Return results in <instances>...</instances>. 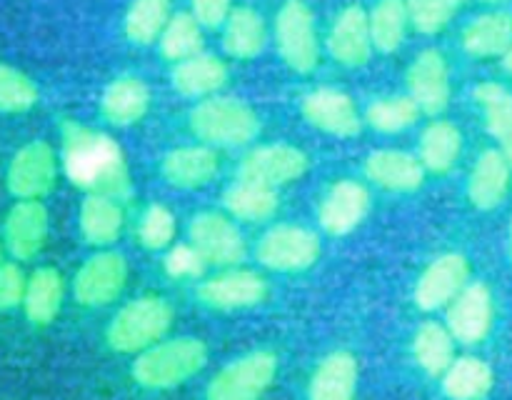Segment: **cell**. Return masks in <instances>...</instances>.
Masks as SVG:
<instances>
[{"label": "cell", "mask_w": 512, "mask_h": 400, "mask_svg": "<svg viewBox=\"0 0 512 400\" xmlns=\"http://www.w3.org/2000/svg\"><path fill=\"white\" fill-rule=\"evenodd\" d=\"M475 100L485 108L488 133L498 140L512 138V93L498 83H483L475 88Z\"/></svg>", "instance_id": "cell-38"}, {"label": "cell", "mask_w": 512, "mask_h": 400, "mask_svg": "<svg viewBox=\"0 0 512 400\" xmlns=\"http://www.w3.org/2000/svg\"><path fill=\"white\" fill-rule=\"evenodd\" d=\"M175 238V218L165 205L153 203L140 220V243L148 250H163Z\"/></svg>", "instance_id": "cell-40"}, {"label": "cell", "mask_w": 512, "mask_h": 400, "mask_svg": "<svg viewBox=\"0 0 512 400\" xmlns=\"http://www.w3.org/2000/svg\"><path fill=\"white\" fill-rule=\"evenodd\" d=\"M165 270L173 278H198L205 270V260L193 245H175L168 255H165Z\"/></svg>", "instance_id": "cell-42"}, {"label": "cell", "mask_w": 512, "mask_h": 400, "mask_svg": "<svg viewBox=\"0 0 512 400\" xmlns=\"http://www.w3.org/2000/svg\"><path fill=\"white\" fill-rule=\"evenodd\" d=\"M150 108V90L148 85L140 78H125L113 80V83L105 88L103 98H100V110H103L105 120H110L113 125L120 128H128V125L138 123Z\"/></svg>", "instance_id": "cell-24"}, {"label": "cell", "mask_w": 512, "mask_h": 400, "mask_svg": "<svg viewBox=\"0 0 512 400\" xmlns=\"http://www.w3.org/2000/svg\"><path fill=\"white\" fill-rule=\"evenodd\" d=\"M65 283L63 275L55 268H38L28 278V288H25L23 310L28 315L30 323L35 325H50L60 313L63 305Z\"/></svg>", "instance_id": "cell-26"}, {"label": "cell", "mask_w": 512, "mask_h": 400, "mask_svg": "<svg viewBox=\"0 0 512 400\" xmlns=\"http://www.w3.org/2000/svg\"><path fill=\"white\" fill-rule=\"evenodd\" d=\"M173 325V308L158 295H143L118 310L108 328L110 348L118 353H143L160 343Z\"/></svg>", "instance_id": "cell-4"}, {"label": "cell", "mask_w": 512, "mask_h": 400, "mask_svg": "<svg viewBox=\"0 0 512 400\" xmlns=\"http://www.w3.org/2000/svg\"><path fill=\"white\" fill-rule=\"evenodd\" d=\"M503 68L508 70V73L512 75V45H510V50H508V53L503 55Z\"/></svg>", "instance_id": "cell-46"}, {"label": "cell", "mask_w": 512, "mask_h": 400, "mask_svg": "<svg viewBox=\"0 0 512 400\" xmlns=\"http://www.w3.org/2000/svg\"><path fill=\"white\" fill-rule=\"evenodd\" d=\"M163 175L175 188H203L218 175V155L213 148L193 145V148H178L165 155Z\"/></svg>", "instance_id": "cell-22"}, {"label": "cell", "mask_w": 512, "mask_h": 400, "mask_svg": "<svg viewBox=\"0 0 512 400\" xmlns=\"http://www.w3.org/2000/svg\"><path fill=\"white\" fill-rule=\"evenodd\" d=\"M278 360L268 350H255L225 365L208 385V400H258L273 385Z\"/></svg>", "instance_id": "cell-5"}, {"label": "cell", "mask_w": 512, "mask_h": 400, "mask_svg": "<svg viewBox=\"0 0 512 400\" xmlns=\"http://www.w3.org/2000/svg\"><path fill=\"white\" fill-rule=\"evenodd\" d=\"M203 25L195 20L193 13H178L168 20L163 35H160V50L168 60H188L203 53Z\"/></svg>", "instance_id": "cell-36"}, {"label": "cell", "mask_w": 512, "mask_h": 400, "mask_svg": "<svg viewBox=\"0 0 512 400\" xmlns=\"http://www.w3.org/2000/svg\"><path fill=\"white\" fill-rule=\"evenodd\" d=\"M460 150H463V135L448 120L430 123L420 138V160L433 173H448L460 158Z\"/></svg>", "instance_id": "cell-32"}, {"label": "cell", "mask_w": 512, "mask_h": 400, "mask_svg": "<svg viewBox=\"0 0 512 400\" xmlns=\"http://www.w3.org/2000/svg\"><path fill=\"white\" fill-rule=\"evenodd\" d=\"M275 38H278L280 58L295 73H313L318 65L320 50L315 38L313 13L303 0H285L275 20Z\"/></svg>", "instance_id": "cell-6"}, {"label": "cell", "mask_w": 512, "mask_h": 400, "mask_svg": "<svg viewBox=\"0 0 512 400\" xmlns=\"http://www.w3.org/2000/svg\"><path fill=\"white\" fill-rule=\"evenodd\" d=\"M420 113L423 110L418 108V103L410 95H395V98H383L370 103L368 123L378 133H403L410 125H415Z\"/></svg>", "instance_id": "cell-37"}, {"label": "cell", "mask_w": 512, "mask_h": 400, "mask_svg": "<svg viewBox=\"0 0 512 400\" xmlns=\"http://www.w3.org/2000/svg\"><path fill=\"white\" fill-rule=\"evenodd\" d=\"M190 128L200 140L218 148H238L253 143L260 120L248 103L230 95H215L198 103L190 113Z\"/></svg>", "instance_id": "cell-3"}, {"label": "cell", "mask_w": 512, "mask_h": 400, "mask_svg": "<svg viewBox=\"0 0 512 400\" xmlns=\"http://www.w3.org/2000/svg\"><path fill=\"white\" fill-rule=\"evenodd\" d=\"M190 245L213 265H238L248 253L240 230L218 213H200L190 220Z\"/></svg>", "instance_id": "cell-10"}, {"label": "cell", "mask_w": 512, "mask_h": 400, "mask_svg": "<svg viewBox=\"0 0 512 400\" xmlns=\"http://www.w3.org/2000/svg\"><path fill=\"white\" fill-rule=\"evenodd\" d=\"M358 388V360L348 350L330 353L310 380V400H353Z\"/></svg>", "instance_id": "cell-23"}, {"label": "cell", "mask_w": 512, "mask_h": 400, "mask_svg": "<svg viewBox=\"0 0 512 400\" xmlns=\"http://www.w3.org/2000/svg\"><path fill=\"white\" fill-rule=\"evenodd\" d=\"M365 175L380 188L410 193L423 185L425 165L423 160L403 150H375L365 160Z\"/></svg>", "instance_id": "cell-20"}, {"label": "cell", "mask_w": 512, "mask_h": 400, "mask_svg": "<svg viewBox=\"0 0 512 400\" xmlns=\"http://www.w3.org/2000/svg\"><path fill=\"white\" fill-rule=\"evenodd\" d=\"M373 35H370V15L360 5H348L335 20L328 38V50L338 63L348 68H360L373 55Z\"/></svg>", "instance_id": "cell-19"}, {"label": "cell", "mask_w": 512, "mask_h": 400, "mask_svg": "<svg viewBox=\"0 0 512 400\" xmlns=\"http://www.w3.org/2000/svg\"><path fill=\"white\" fill-rule=\"evenodd\" d=\"M405 5H408L410 23L425 35L440 33L453 18V5L445 0H405Z\"/></svg>", "instance_id": "cell-41"}, {"label": "cell", "mask_w": 512, "mask_h": 400, "mask_svg": "<svg viewBox=\"0 0 512 400\" xmlns=\"http://www.w3.org/2000/svg\"><path fill=\"white\" fill-rule=\"evenodd\" d=\"M463 45L475 58H493L505 55L512 45V15L488 13L475 18L465 28Z\"/></svg>", "instance_id": "cell-29"}, {"label": "cell", "mask_w": 512, "mask_h": 400, "mask_svg": "<svg viewBox=\"0 0 512 400\" xmlns=\"http://www.w3.org/2000/svg\"><path fill=\"white\" fill-rule=\"evenodd\" d=\"M305 170H308V155L303 150L285 143L265 145V148L253 150L240 163L238 180L278 188V185L290 183V180H298Z\"/></svg>", "instance_id": "cell-12"}, {"label": "cell", "mask_w": 512, "mask_h": 400, "mask_svg": "<svg viewBox=\"0 0 512 400\" xmlns=\"http://www.w3.org/2000/svg\"><path fill=\"white\" fill-rule=\"evenodd\" d=\"M408 85L410 98L423 113H443L450 103V75L443 53L435 48L423 50L410 65Z\"/></svg>", "instance_id": "cell-16"}, {"label": "cell", "mask_w": 512, "mask_h": 400, "mask_svg": "<svg viewBox=\"0 0 512 400\" xmlns=\"http://www.w3.org/2000/svg\"><path fill=\"white\" fill-rule=\"evenodd\" d=\"M510 163L500 150H485L470 173L468 195L478 210H493L508 195Z\"/></svg>", "instance_id": "cell-21"}, {"label": "cell", "mask_w": 512, "mask_h": 400, "mask_svg": "<svg viewBox=\"0 0 512 400\" xmlns=\"http://www.w3.org/2000/svg\"><path fill=\"white\" fill-rule=\"evenodd\" d=\"M48 238V210L40 200H18L5 215L3 240L15 260H30Z\"/></svg>", "instance_id": "cell-13"}, {"label": "cell", "mask_w": 512, "mask_h": 400, "mask_svg": "<svg viewBox=\"0 0 512 400\" xmlns=\"http://www.w3.org/2000/svg\"><path fill=\"white\" fill-rule=\"evenodd\" d=\"M228 80V68L215 55H193L173 68V88L185 98H203L218 93Z\"/></svg>", "instance_id": "cell-25"}, {"label": "cell", "mask_w": 512, "mask_h": 400, "mask_svg": "<svg viewBox=\"0 0 512 400\" xmlns=\"http://www.w3.org/2000/svg\"><path fill=\"white\" fill-rule=\"evenodd\" d=\"M493 325V295L485 283L465 285L463 293L450 303L448 330L465 345L480 343Z\"/></svg>", "instance_id": "cell-15"}, {"label": "cell", "mask_w": 512, "mask_h": 400, "mask_svg": "<svg viewBox=\"0 0 512 400\" xmlns=\"http://www.w3.org/2000/svg\"><path fill=\"white\" fill-rule=\"evenodd\" d=\"M370 210V193L355 180H338L320 203L318 220L330 235H348L358 228Z\"/></svg>", "instance_id": "cell-18"}, {"label": "cell", "mask_w": 512, "mask_h": 400, "mask_svg": "<svg viewBox=\"0 0 512 400\" xmlns=\"http://www.w3.org/2000/svg\"><path fill=\"white\" fill-rule=\"evenodd\" d=\"M125 280H128V260L120 253H98L83 263V268L75 273L73 293L80 305L98 308L108 305L123 293Z\"/></svg>", "instance_id": "cell-9"}, {"label": "cell", "mask_w": 512, "mask_h": 400, "mask_svg": "<svg viewBox=\"0 0 512 400\" xmlns=\"http://www.w3.org/2000/svg\"><path fill=\"white\" fill-rule=\"evenodd\" d=\"M408 5L405 0H380L370 13V35L380 53H395L405 40L408 28Z\"/></svg>", "instance_id": "cell-34"}, {"label": "cell", "mask_w": 512, "mask_h": 400, "mask_svg": "<svg viewBox=\"0 0 512 400\" xmlns=\"http://www.w3.org/2000/svg\"><path fill=\"white\" fill-rule=\"evenodd\" d=\"M170 20V0H133L125 15V35L135 45H150Z\"/></svg>", "instance_id": "cell-35"}, {"label": "cell", "mask_w": 512, "mask_h": 400, "mask_svg": "<svg viewBox=\"0 0 512 400\" xmlns=\"http://www.w3.org/2000/svg\"><path fill=\"white\" fill-rule=\"evenodd\" d=\"M320 240L313 230L298 225H278L270 228L258 243V260L278 273H298L308 270L318 260Z\"/></svg>", "instance_id": "cell-8"}, {"label": "cell", "mask_w": 512, "mask_h": 400, "mask_svg": "<svg viewBox=\"0 0 512 400\" xmlns=\"http://www.w3.org/2000/svg\"><path fill=\"white\" fill-rule=\"evenodd\" d=\"M63 170L70 183L90 193L118 200L130 195V175L120 145L110 135L80 123L63 125Z\"/></svg>", "instance_id": "cell-1"}, {"label": "cell", "mask_w": 512, "mask_h": 400, "mask_svg": "<svg viewBox=\"0 0 512 400\" xmlns=\"http://www.w3.org/2000/svg\"><path fill=\"white\" fill-rule=\"evenodd\" d=\"M413 355L428 375H443L455 360V338L440 323H423L415 333Z\"/></svg>", "instance_id": "cell-31"}, {"label": "cell", "mask_w": 512, "mask_h": 400, "mask_svg": "<svg viewBox=\"0 0 512 400\" xmlns=\"http://www.w3.org/2000/svg\"><path fill=\"white\" fill-rule=\"evenodd\" d=\"M208 363V348L198 338H175L150 345L133 363L135 383L150 390H168L185 383Z\"/></svg>", "instance_id": "cell-2"}, {"label": "cell", "mask_w": 512, "mask_h": 400, "mask_svg": "<svg viewBox=\"0 0 512 400\" xmlns=\"http://www.w3.org/2000/svg\"><path fill=\"white\" fill-rule=\"evenodd\" d=\"M445 3H450L455 8V5H460V3H463V0H445Z\"/></svg>", "instance_id": "cell-47"}, {"label": "cell", "mask_w": 512, "mask_h": 400, "mask_svg": "<svg viewBox=\"0 0 512 400\" xmlns=\"http://www.w3.org/2000/svg\"><path fill=\"white\" fill-rule=\"evenodd\" d=\"M123 230V210L108 195L90 193L80 205V233L90 245H110Z\"/></svg>", "instance_id": "cell-27"}, {"label": "cell", "mask_w": 512, "mask_h": 400, "mask_svg": "<svg viewBox=\"0 0 512 400\" xmlns=\"http://www.w3.org/2000/svg\"><path fill=\"white\" fill-rule=\"evenodd\" d=\"M265 40V20L255 13L253 8H235L230 18L225 20V33H223V48L233 58L248 60L255 55L263 53Z\"/></svg>", "instance_id": "cell-30"}, {"label": "cell", "mask_w": 512, "mask_h": 400, "mask_svg": "<svg viewBox=\"0 0 512 400\" xmlns=\"http://www.w3.org/2000/svg\"><path fill=\"white\" fill-rule=\"evenodd\" d=\"M503 153H505V158H508V163H510V168H512V138L503 140Z\"/></svg>", "instance_id": "cell-45"}, {"label": "cell", "mask_w": 512, "mask_h": 400, "mask_svg": "<svg viewBox=\"0 0 512 400\" xmlns=\"http://www.w3.org/2000/svg\"><path fill=\"white\" fill-rule=\"evenodd\" d=\"M510 253H512V223H510Z\"/></svg>", "instance_id": "cell-49"}, {"label": "cell", "mask_w": 512, "mask_h": 400, "mask_svg": "<svg viewBox=\"0 0 512 400\" xmlns=\"http://www.w3.org/2000/svg\"><path fill=\"white\" fill-rule=\"evenodd\" d=\"M265 295H268V285L253 270H228V273L205 280L198 288V298L218 310L253 308L263 303Z\"/></svg>", "instance_id": "cell-17"}, {"label": "cell", "mask_w": 512, "mask_h": 400, "mask_svg": "<svg viewBox=\"0 0 512 400\" xmlns=\"http://www.w3.org/2000/svg\"><path fill=\"white\" fill-rule=\"evenodd\" d=\"M233 0H193V15L203 28H218L230 18Z\"/></svg>", "instance_id": "cell-44"}, {"label": "cell", "mask_w": 512, "mask_h": 400, "mask_svg": "<svg viewBox=\"0 0 512 400\" xmlns=\"http://www.w3.org/2000/svg\"><path fill=\"white\" fill-rule=\"evenodd\" d=\"M485 3H500V0H485Z\"/></svg>", "instance_id": "cell-50"}, {"label": "cell", "mask_w": 512, "mask_h": 400, "mask_svg": "<svg viewBox=\"0 0 512 400\" xmlns=\"http://www.w3.org/2000/svg\"><path fill=\"white\" fill-rule=\"evenodd\" d=\"M38 103V85L8 63H0V113H25Z\"/></svg>", "instance_id": "cell-39"}, {"label": "cell", "mask_w": 512, "mask_h": 400, "mask_svg": "<svg viewBox=\"0 0 512 400\" xmlns=\"http://www.w3.org/2000/svg\"><path fill=\"white\" fill-rule=\"evenodd\" d=\"M0 265H3V243H0Z\"/></svg>", "instance_id": "cell-48"}, {"label": "cell", "mask_w": 512, "mask_h": 400, "mask_svg": "<svg viewBox=\"0 0 512 400\" xmlns=\"http://www.w3.org/2000/svg\"><path fill=\"white\" fill-rule=\"evenodd\" d=\"M58 178V158L45 140H30L13 155L5 185L18 200H40L53 190Z\"/></svg>", "instance_id": "cell-7"}, {"label": "cell", "mask_w": 512, "mask_h": 400, "mask_svg": "<svg viewBox=\"0 0 512 400\" xmlns=\"http://www.w3.org/2000/svg\"><path fill=\"white\" fill-rule=\"evenodd\" d=\"M303 115L313 128L338 138H353L363 123L350 95L333 88H318L303 98Z\"/></svg>", "instance_id": "cell-14"}, {"label": "cell", "mask_w": 512, "mask_h": 400, "mask_svg": "<svg viewBox=\"0 0 512 400\" xmlns=\"http://www.w3.org/2000/svg\"><path fill=\"white\" fill-rule=\"evenodd\" d=\"M223 203L240 220H268L278 210V193L268 185L238 180L225 190Z\"/></svg>", "instance_id": "cell-33"}, {"label": "cell", "mask_w": 512, "mask_h": 400, "mask_svg": "<svg viewBox=\"0 0 512 400\" xmlns=\"http://www.w3.org/2000/svg\"><path fill=\"white\" fill-rule=\"evenodd\" d=\"M493 388V368L475 355L453 360L443 373V390L450 400H480Z\"/></svg>", "instance_id": "cell-28"}, {"label": "cell", "mask_w": 512, "mask_h": 400, "mask_svg": "<svg viewBox=\"0 0 512 400\" xmlns=\"http://www.w3.org/2000/svg\"><path fill=\"white\" fill-rule=\"evenodd\" d=\"M25 288H28V280H25L23 270H20L18 265H0V310H10L15 308V305H23Z\"/></svg>", "instance_id": "cell-43"}, {"label": "cell", "mask_w": 512, "mask_h": 400, "mask_svg": "<svg viewBox=\"0 0 512 400\" xmlns=\"http://www.w3.org/2000/svg\"><path fill=\"white\" fill-rule=\"evenodd\" d=\"M470 265L465 255L445 253L435 258L415 285V305L420 310H438L453 303L468 285Z\"/></svg>", "instance_id": "cell-11"}]
</instances>
